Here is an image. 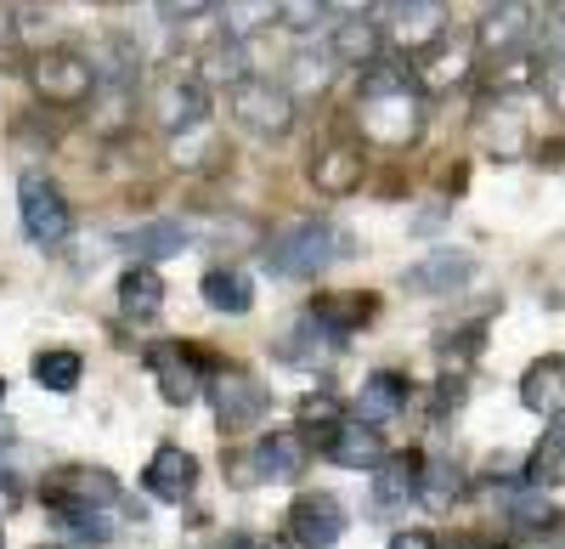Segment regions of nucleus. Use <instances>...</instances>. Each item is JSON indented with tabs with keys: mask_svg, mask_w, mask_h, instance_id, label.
<instances>
[{
	"mask_svg": "<svg viewBox=\"0 0 565 549\" xmlns=\"http://www.w3.org/2000/svg\"><path fill=\"white\" fill-rule=\"evenodd\" d=\"M322 453H328L334 465H345V471H380V465H385V436L356 420V425H340L334 436H328Z\"/></svg>",
	"mask_w": 565,
	"mask_h": 549,
	"instance_id": "17",
	"label": "nucleus"
},
{
	"mask_svg": "<svg viewBox=\"0 0 565 549\" xmlns=\"http://www.w3.org/2000/svg\"><path fill=\"white\" fill-rule=\"evenodd\" d=\"M282 527H289V543L300 549H334L345 538V505L334 493H300Z\"/></svg>",
	"mask_w": 565,
	"mask_h": 549,
	"instance_id": "8",
	"label": "nucleus"
},
{
	"mask_svg": "<svg viewBox=\"0 0 565 549\" xmlns=\"http://www.w3.org/2000/svg\"><path fill=\"white\" fill-rule=\"evenodd\" d=\"M418 487H424V460L418 453H391V460L380 465V476H373V505L396 510V505H407V498H418Z\"/></svg>",
	"mask_w": 565,
	"mask_h": 549,
	"instance_id": "20",
	"label": "nucleus"
},
{
	"mask_svg": "<svg viewBox=\"0 0 565 549\" xmlns=\"http://www.w3.org/2000/svg\"><path fill=\"white\" fill-rule=\"evenodd\" d=\"M543 57H565V0H554L548 18H543Z\"/></svg>",
	"mask_w": 565,
	"mask_h": 549,
	"instance_id": "37",
	"label": "nucleus"
},
{
	"mask_svg": "<svg viewBox=\"0 0 565 549\" xmlns=\"http://www.w3.org/2000/svg\"><path fill=\"white\" fill-rule=\"evenodd\" d=\"M548 103L565 114V57H554V63H548Z\"/></svg>",
	"mask_w": 565,
	"mask_h": 549,
	"instance_id": "40",
	"label": "nucleus"
},
{
	"mask_svg": "<svg viewBox=\"0 0 565 549\" xmlns=\"http://www.w3.org/2000/svg\"><path fill=\"white\" fill-rule=\"evenodd\" d=\"M532 85V57L521 52V57H503L498 68H492V91L498 97H514V91H526Z\"/></svg>",
	"mask_w": 565,
	"mask_h": 549,
	"instance_id": "36",
	"label": "nucleus"
},
{
	"mask_svg": "<svg viewBox=\"0 0 565 549\" xmlns=\"http://www.w3.org/2000/svg\"><path fill=\"white\" fill-rule=\"evenodd\" d=\"M255 476L260 482H295L300 471H306V460H311V447H306V436L300 431H266L260 442H255Z\"/></svg>",
	"mask_w": 565,
	"mask_h": 549,
	"instance_id": "16",
	"label": "nucleus"
},
{
	"mask_svg": "<svg viewBox=\"0 0 565 549\" xmlns=\"http://www.w3.org/2000/svg\"><path fill=\"white\" fill-rule=\"evenodd\" d=\"M521 402L532 408V414H565V357H537L532 369H526V380H521Z\"/></svg>",
	"mask_w": 565,
	"mask_h": 549,
	"instance_id": "19",
	"label": "nucleus"
},
{
	"mask_svg": "<svg viewBox=\"0 0 565 549\" xmlns=\"http://www.w3.org/2000/svg\"><path fill=\"white\" fill-rule=\"evenodd\" d=\"M402 408H407V374L380 369V374L362 380V391H356V420L362 425H385V420L402 414Z\"/></svg>",
	"mask_w": 565,
	"mask_h": 549,
	"instance_id": "18",
	"label": "nucleus"
},
{
	"mask_svg": "<svg viewBox=\"0 0 565 549\" xmlns=\"http://www.w3.org/2000/svg\"><path fill=\"white\" fill-rule=\"evenodd\" d=\"M266 391H260V380H249V374H238V369H226L221 380H215V420L226 425V431H249L260 414H266Z\"/></svg>",
	"mask_w": 565,
	"mask_h": 549,
	"instance_id": "13",
	"label": "nucleus"
},
{
	"mask_svg": "<svg viewBox=\"0 0 565 549\" xmlns=\"http://www.w3.org/2000/svg\"><path fill=\"white\" fill-rule=\"evenodd\" d=\"M34 91L52 108H79L90 91H97V63H85L68 45H52V52L34 57Z\"/></svg>",
	"mask_w": 565,
	"mask_h": 549,
	"instance_id": "6",
	"label": "nucleus"
},
{
	"mask_svg": "<svg viewBox=\"0 0 565 549\" xmlns=\"http://www.w3.org/2000/svg\"><path fill=\"white\" fill-rule=\"evenodd\" d=\"M181 250H186V226L181 221H148V226H136V233H130L136 266H153V261L181 255Z\"/></svg>",
	"mask_w": 565,
	"mask_h": 549,
	"instance_id": "25",
	"label": "nucleus"
},
{
	"mask_svg": "<svg viewBox=\"0 0 565 549\" xmlns=\"http://www.w3.org/2000/svg\"><path fill=\"white\" fill-rule=\"evenodd\" d=\"M458 493H463V476H458V465H447V460L424 465V487H418V498H424L430 510H447Z\"/></svg>",
	"mask_w": 565,
	"mask_h": 549,
	"instance_id": "32",
	"label": "nucleus"
},
{
	"mask_svg": "<svg viewBox=\"0 0 565 549\" xmlns=\"http://www.w3.org/2000/svg\"><path fill=\"white\" fill-rule=\"evenodd\" d=\"M153 119L164 130H199L210 119V85L199 74H164L153 85Z\"/></svg>",
	"mask_w": 565,
	"mask_h": 549,
	"instance_id": "10",
	"label": "nucleus"
},
{
	"mask_svg": "<svg viewBox=\"0 0 565 549\" xmlns=\"http://www.w3.org/2000/svg\"><path fill=\"white\" fill-rule=\"evenodd\" d=\"M306 176H311L317 193L345 199V193H356V181H362V148L356 142H328V148L311 154V170Z\"/></svg>",
	"mask_w": 565,
	"mask_h": 549,
	"instance_id": "15",
	"label": "nucleus"
},
{
	"mask_svg": "<svg viewBox=\"0 0 565 549\" xmlns=\"http://www.w3.org/2000/svg\"><path fill=\"white\" fill-rule=\"evenodd\" d=\"M193 482H199V460L175 442H164L148 460V471H141V487H148L159 505H181V498L193 493Z\"/></svg>",
	"mask_w": 565,
	"mask_h": 549,
	"instance_id": "12",
	"label": "nucleus"
},
{
	"mask_svg": "<svg viewBox=\"0 0 565 549\" xmlns=\"http://www.w3.org/2000/svg\"><path fill=\"white\" fill-rule=\"evenodd\" d=\"M18 215H23L29 244H40V250H57V244L74 233L68 199L57 193V181L40 176V170H23V181H18Z\"/></svg>",
	"mask_w": 565,
	"mask_h": 549,
	"instance_id": "3",
	"label": "nucleus"
},
{
	"mask_svg": "<svg viewBox=\"0 0 565 549\" xmlns=\"http://www.w3.org/2000/svg\"><path fill=\"white\" fill-rule=\"evenodd\" d=\"M391 549H436V538H430V532H418V527H407V532L391 538Z\"/></svg>",
	"mask_w": 565,
	"mask_h": 549,
	"instance_id": "41",
	"label": "nucleus"
},
{
	"mask_svg": "<svg viewBox=\"0 0 565 549\" xmlns=\"http://www.w3.org/2000/svg\"><path fill=\"white\" fill-rule=\"evenodd\" d=\"M34 380H40L45 391L68 397V391H79V380H85V357H79L74 346H45V351L34 357Z\"/></svg>",
	"mask_w": 565,
	"mask_h": 549,
	"instance_id": "24",
	"label": "nucleus"
},
{
	"mask_svg": "<svg viewBox=\"0 0 565 549\" xmlns=\"http://www.w3.org/2000/svg\"><path fill=\"white\" fill-rule=\"evenodd\" d=\"M340 250H345V239L334 233V226L306 215V221H289V226H277V233H271L266 272H277V278H317L328 261H340Z\"/></svg>",
	"mask_w": 565,
	"mask_h": 549,
	"instance_id": "2",
	"label": "nucleus"
},
{
	"mask_svg": "<svg viewBox=\"0 0 565 549\" xmlns=\"http://www.w3.org/2000/svg\"><path fill=\"white\" fill-rule=\"evenodd\" d=\"M334 80V52H295L289 63V97L300 91V97H317V91Z\"/></svg>",
	"mask_w": 565,
	"mask_h": 549,
	"instance_id": "30",
	"label": "nucleus"
},
{
	"mask_svg": "<svg viewBox=\"0 0 565 549\" xmlns=\"http://www.w3.org/2000/svg\"><path fill=\"white\" fill-rule=\"evenodd\" d=\"M322 12H328L322 0H277V23L289 29V34H311Z\"/></svg>",
	"mask_w": 565,
	"mask_h": 549,
	"instance_id": "34",
	"label": "nucleus"
},
{
	"mask_svg": "<svg viewBox=\"0 0 565 549\" xmlns=\"http://www.w3.org/2000/svg\"><path fill=\"white\" fill-rule=\"evenodd\" d=\"M204 300H210L215 312H226V317H244V312L255 306L249 272H238V266H215V272H204Z\"/></svg>",
	"mask_w": 565,
	"mask_h": 549,
	"instance_id": "23",
	"label": "nucleus"
},
{
	"mask_svg": "<svg viewBox=\"0 0 565 549\" xmlns=\"http://www.w3.org/2000/svg\"><path fill=\"white\" fill-rule=\"evenodd\" d=\"M277 23V0H221V34L226 40H249V34H260V29H271Z\"/></svg>",
	"mask_w": 565,
	"mask_h": 549,
	"instance_id": "27",
	"label": "nucleus"
},
{
	"mask_svg": "<svg viewBox=\"0 0 565 549\" xmlns=\"http://www.w3.org/2000/svg\"><path fill=\"white\" fill-rule=\"evenodd\" d=\"M373 312H380V295H322L317 306H311V317L334 335V340H345V335H356L362 324H373Z\"/></svg>",
	"mask_w": 565,
	"mask_h": 549,
	"instance_id": "21",
	"label": "nucleus"
},
{
	"mask_svg": "<svg viewBox=\"0 0 565 549\" xmlns=\"http://www.w3.org/2000/svg\"><path fill=\"white\" fill-rule=\"evenodd\" d=\"M0 549H7V538H0Z\"/></svg>",
	"mask_w": 565,
	"mask_h": 549,
	"instance_id": "46",
	"label": "nucleus"
},
{
	"mask_svg": "<svg viewBox=\"0 0 565 549\" xmlns=\"http://www.w3.org/2000/svg\"><path fill=\"white\" fill-rule=\"evenodd\" d=\"M328 52H334V63H351V68H373V57H380V29H373L367 18L362 23H340L334 40H328Z\"/></svg>",
	"mask_w": 565,
	"mask_h": 549,
	"instance_id": "28",
	"label": "nucleus"
},
{
	"mask_svg": "<svg viewBox=\"0 0 565 549\" xmlns=\"http://www.w3.org/2000/svg\"><path fill=\"white\" fill-rule=\"evenodd\" d=\"M0 402H7V380H0Z\"/></svg>",
	"mask_w": 565,
	"mask_h": 549,
	"instance_id": "45",
	"label": "nucleus"
},
{
	"mask_svg": "<svg viewBox=\"0 0 565 549\" xmlns=\"http://www.w3.org/2000/svg\"><path fill=\"white\" fill-rule=\"evenodd\" d=\"M300 425H306V431H317V436L328 442V436H334V431L345 425V420H340V402H334V397H328V391H317V397H306V402H300Z\"/></svg>",
	"mask_w": 565,
	"mask_h": 549,
	"instance_id": "33",
	"label": "nucleus"
},
{
	"mask_svg": "<svg viewBox=\"0 0 565 549\" xmlns=\"http://www.w3.org/2000/svg\"><path fill=\"white\" fill-rule=\"evenodd\" d=\"M526 34H532V7L526 0H498V7L481 18V29H476V45H481V57H521V45H526Z\"/></svg>",
	"mask_w": 565,
	"mask_h": 549,
	"instance_id": "11",
	"label": "nucleus"
},
{
	"mask_svg": "<svg viewBox=\"0 0 565 549\" xmlns=\"http://www.w3.org/2000/svg\"><path fill=\"white\" fill-rule=\"evenodd\" d=\"M215 0H159V12L164 18H199V12H210Z\"/></svg>",
	"mask_w": 565,
	"mask_h": 549,
	"instance_id": "39",
	"label": "nucleus"
},
{
	"mask_svg": "<svg viewBox=\"0 0 565 549\" xmlns=\"http://www.w3.org/2000/svg\"><path fill=\"white\" fill-rule=\"evenodd\" d=\"M509 516H514V527H543V521H554V505L543 498V487H526V493H514Z\"/></svg>",
	"mask_w": 565,
	"mask_h": 549,
	"instance_id": "35",
	"label": "nucleus"
},
{
	"mask_svg": "<svg viewBox=\"0 0 565 549\" xmlns=\"http://www.w3.org/2000/svg\"><path fill=\"white\" fill-rule=\"evenodd\" d=\"M322 7L334 12L340 23H362V18H367L373 7H380V0H322Z\"/></svg>",
	"mask_w": 565,
	"mask_h": 549,
	"instance_id": "38",
	"label": "nucleus"
},
{
	"mask_svg": "<svg viewBox=\"0 0 565 549\" xmlns=\"http://www.w3.org/2000/svg\"><path fill=\"white\" fill-rule=\"evenodd\" d=\"M277 357H282V362H295V369H317V362L334 357V335H328L317 317H300V324L277 340Z\"/></svg>",
	"mask_w": 565,
	"mask_h": 549,
	"instance_id": "22",
	"label": "nucleus"
},
{
	"mask_svg": "<svg viewBox=\"0 0 565 549\" xmlns=\"http://www.w3.org/2000/svg\"><path fill=\"white\" fill-rule=\"evenodd\" d=\"M34 549H63V543H34Z\"/></svg>",
	"mask_w": 565,
	"mask_h": 549,
	"instance_id": "44",
	"label": "nucleus"
},
{
	"mask_svg": "<svg viewBox=\"0 0 565 549\" xmlns=\"http://www.w3.org/2000/svg\"><path fill=\"white\" fill-rule=\"evenodd\" d=\"M452 34V12L447 0H402L396 7V23H391V40L402 45L407 57H436Z\"/></svg>",
	"mask_w": 565,
	"mask_h": 549,
	"instance_id": "7",
	"label": "nucleus"
},
{
	"mask_svg": "<svg viewBox=\"0 0 565 549\" xmlns=\"http://www.w3.org/2000/svg\"><path fill=\"white\" fill-rule=\"evenodd\" d=\"M481 136H487V148L503 154V159H514V154L526 148V125H521V114H514V108H492L487 125H481Z\"/></svg>",
	"mask_w": 565,
	"mask_h": 549,
	"instance_id": "31",
	"label": "nucleus"
},
{
	"mask_svg": "<svg viewBox=\"0 0 565 549\" xmlns=\"http://www.w3.org/2000/svg\"><path fill=\"white\" fill-rule=\"evenodd\" d=\"M452 549H498V543H492V538H458Z\"/></svg>",
	"mask_w": 565,
	"mask_h": 549,
	"instance_id": "43",
	"label": "nucleus"
},
{
	"mask_svg": "<svg viewBox=\"0 0 565 549\" xmlns=\"http://www.w3.org/2000/svg\"><path fill=\"white\" fill-rule=\"evenodd\" d=\"M221 549H266V543H260V538H249V532H232Z\"/></svg>",
	"mask_w": 565,
	"mask_h": 549,
	"instance_id": "42",
	"label": "nucleus"
},
{
	"mask_svg": "<svg viewBox=\"0 0 565 549\" xmlns=\"http://www.w3.org/2000/svg\"><path fill=\"white\" fill-rule=\"evenodd\" d=\"M469 278H476V261H469L463 250L424 255V261H413V266L402 272V284H407L413 295H452V289H463Z\"/></svg>",
	"mask_w": 565,
	"mask_h": 549,
	"instance_id": "14",
	"label": "nucleus"
},
{
	"mask_svg": "<svg viewBox=\"0 0 565 549\" xmlns=\"http://www.w3.org/2000/svg\"><path fill=\"white\" fill-rule=\"evenodd\" d=\"M119 306H125V317H153V312L164 306V278H159L153 266H125Z\"/></svg>",
	"mask_w": 565,
	"mask_h": 549,
	"instance_id": "26",
	"label": "nucleus"
},
{
	"mask_svg": "<svg viewBox=\"0 0 565 549\" xmlns=\"http://www.w3.org/2000/svg\"><path fill=\"white\" fill-rule=\"evenodd\" d=\"M45 505H85V510H103V516H125L141 527V510L119 493V482L108 471H90V465H63L52 482H45Z\"/></svg>",
	"mask_w": 565,
	"mask_h": 549,
	"instance_id": "4",
	"label": "nucleus"
},
{
	"mask_svg": "<svg viewBox=\"0 0 565 549\" xmlns=\"http://www.w3.org/2000/svg\"><path fill=\"white\" fill-rule=\"evenodd\" d=\"M232 119H238L244 130H255V136L282 142V136L295 130V97H289V85L249 74L244 85H232Z\"/></svg>",
	"mask_w": 565,
	"mask_h": 549,
	"instance_id": "5",
	"label": "nucleus"
},
{
	"mask_svg": "<svg viewBox=\"0 0 565 549\" xmlns=\"http://www.w3.org/2000/svg\"><path fill=\"white\" fill-rule=\"evenodd\" d=\"M526 482L532 487H559L565 482V425L543 431V442L532 447V460H526Z\"/></svg>",
	"mask_w": 565,
	"mask_h": 549,
	"instance_id": "29",
	"label": "nucleus"
},
{
	"mask_svg": "<svg viewBox=\"0 0 565 549\" xmlns=\"http://www.w3.org/2000/svg\"><path fill=\"white\" fill-rule=\"evenodd\" d=\"M210 369V357L199 346H148V374L159 380V397L170 408H186L199 397V374Z\"/></svg>",
	"mask_w": 565,
	"mask_h": 549,
	"instance_id": "9",
	"label": "nucleus"
},
{
	"mask_svg": "<svg viewBox=\"0 0 565 549\" xmlns=\"http://www.w3.org/2000/svg\"><path fill=\"white\" fill-rule=\"evenodd\" d=\"M356 130L373 148H413L424 136V97L407 85V74L373 63L362 74V97H356Z\"/></svg>",
	"mask_w": 565,
	"mask_h": 549,
	"instance_id": "1",
	"label": "nucleus"
}]
</instances>
